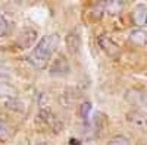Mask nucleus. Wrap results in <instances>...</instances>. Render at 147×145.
<instances>
[{"instance_id": "nucleus-12", "label": "nucleus", "mask_w": 147, "mask_h": 145, "mask_svg": "<svg viewBox=\"0 0 147 145\" xmlns=\"http://www.w3.org/2000/svg\"><path fill=\"white\" fill-rule=\"evenodd\" d=\"M107 145H129V139L124 135H116L109 139Z\"/></svg>"}, {"instance_id": "nucleus-7", "label": "nucleus", "mask_w": 147, "mask_h": 145, "mask_svg": "<svg viewBox=\"0 0 147 145\" xmlns=\"http://www.w3.org/2000/svg\"><path fill=\"white\" fill-rule=\"evenodd\" d=\"M125 100L132 106H143L147 103V94L140 90H128L125 92Z\"/></svg>"}, {"instance_id": "nucleus-8", "label": "nucleus", "mask_w": 147, "mask_h": 145, "mask_svg": "<svg viewBox=\"0 0 147 145\" xmlns=\"http://www.w3.org/2000/svg\"><path fill=\"white\" fill-rule=\"evenodd\" d=\"M0 98L15 100L18 98V90L9 82H0Z\"/></svg>"}, {"instance_id": "nucleus-14", "label": "nucleus", "mask_w": 147, "mask_h": 145, "mask_svg": "<svg viewBox=\"0 0 147 145\" xmlns=\"http://www.w3.org/2000/svg\"><path fill=\"white\" fill-rule=\"evenodd\" d=\"M105 6H106V10L107 12H110V13H116V12L121 10L122 3L121 2H112V0H110V2H107Z\"/></svg>"}, {"instance_id": "nucleus-18", "label": "nucleus", "mask_w": 147, "mask_h": 145, "mask_svg": "<svg viewBox=\"0 0 147 145\" xmlns=\"http://www.w3.org/2000/svg\"><path fill=\"white\" fill-rule=\"evenodd\" d=\"M37 145H50V144H49V142H38Z\"/></svg>"}, {"instance_id": "nucleus-15", "label": "nucleus", "mask_w": 147, "mask_h": 145, "mask_svg": "<svg viewBox=\"0 0 147 145\" xmlns=\"http://www.w3.org/2000/svg\"><path fill=\"white\" fill-rule=\"evenodd\" d=\"M9 136V126L6 123H0V141H7Z\"/></svg>"}, {"instance_id": "nucleus-16", "label": "nucleus", "mask_w": 147, "mask_h": 145, "mask_svg": "<svg viewBox=\"0 0 147 145\" xmlns=\"http://www.w3.org/2000/svg\"><path fill=\"white\" fill-rule=\"evenodd\" d=\"M7 29H9L7 21L5 19L3 15H0V37H5V35L7 34Z\"/></svg>"}, {"instance_id": "nucleus-11", "label": "nucleus", "mask_w": 147, "mask_h": 145, "mask_svg": "<svg viewBox=\"0 0 147 145\" xmlns=\"http://www.w3.org/2000/svg\"><path fill=\"white\" fill-rule=\"evenodd\" d=\"M5 107L7 110H13V112H25V104H24L19 98H15V100H7L5 103Z\"/></svg>"}, {"instance_id": "nucleus-13", "label": "nucleus", "mask_w": 147, "mask_h": 145, "mask_svg": "<svg viewBox=\"0 0 147 145\" xmlns=\"http://www.w3.org/2000/svg\"><path fill=\"white\" fill-rule=\"evenodd\" d=\"M91 103L90 101H84L81 106H80V116L84 119V120H87L88 119V113L91 112Z\"/></svg>"}, {"instance_id": "nucleus-10", "label": "nucleus", "mask_w": 147, "mask_h": 145, "mask_svg": "<svg viewBox=\"0 0 147 145\" xmlns=\"http://www.w3.org/2000/svg\"><path fill=\"white\" fill-rule=\"evenodd\" d=\"M80 44H81L80 37H78L75 32H71L68 37H66V47H68V50H69L72 54L77 53V50L80 48Z\"/></svg>"}, {"instance_id": "nucleus-1", "label": "nucleus", "mask_w": 147, "mask_h": 145, "mask_svg": "<svg viewBox=\"0 0 147 145\" xmlns=\"http://www.w3.org/2000/svg\"><path fill=\"white\" fill-rule=\"evenodd\" d=\"M57 45H59V35L57 34L46 35L32 48V51L28 56V62L37 69H44L49 63V60H50L52 54L56 51Z\"/></svg>"}, {"instance_id": "nucleus-3", "label": "nucleus", "mask_w": 147, "mask_h": 145, "mask_svg": "<svg viewBox=\"0 0 147 145\" xmlns=\"http://www.w3.org/2000/svg\"><path fill=\"white\" fill-rule=\"evenodd\" d=\"M99 44H100V47H102V50L109 56V57H118L119 56V53H121V50H119V47H118V44L109 37V35H100L99 37Z\"/></svg>"}, {"instance_id": "nucleus-6", "label": "nucleus", "mask_w": 147, "mask_h": 145, "mask_svg": "<svg viewBox=\"0 0 147 145\" xmlns=\"http://www.w3.org/2000/svg\"><path fill=\"white\" fill-rule=\"evenodd\" d=\"M132 22L134 25H137L138 28H143L147 25V6L146 5H138L136 9L132 10Z\"/></svg>"}, {"instance_id": "nucleus-17", "label": "nucleus", "mask_w": 147, "mask_h": 145, "mask_svg": "<svg viewBox=\"0 0 147 145\" xmlns=\"http://www.w3.org/2000/svg\"><path fill=\"white\" fill-rule=\"evenodd\" d=\"M69 145H81V142H80L78 139H75V138H72V139L69 141Z\"/></svg>"}, {"instance_id": "nucleus-5", "label": "nucleus", "mask_w": 147, "mask_h": 145, "mask_svg": "<svg viewBox=\"0 0 147 145\" xmlns=\"http://www.w3.org/2000/svg\"><path fill=\"white\" fill-rule=\"evenodd\" d=\"M69 70H71V67H69L68 60H65V57L60 56L53 62V65L50 67V75L52 76H66L69 74Z\"/></svg>"}, {"instance_id": "nucleus-2", "label": "nucleus", "mask_w": 147, "mask_h": 145, "mask_svg": "<svg viewBox=\"0 0 147 145\" xmlns=\"http://www.w3.org/2000/svg\"><path fill=\"white\" fill-rule=\"evenodd\" d=\"M127 122L138 130H147V113L140 108H134V110L128 112L127 116Z\"/></svg>"}, {"instance_id": "nucleus-9", "label": "nucleus", "mask_w": 147, "mask_h": 145, "mask_svg": "<svg viewBox=\"0 0 147 145\" xmlns=\"http://www.w3.org/2000/svg\"><path fill=\"white\" fill-rule=\"evenodd\" d=\"M129 41L136 45H144L147 44V32L141 28H136L129 32Z\"/></svg>"}, {"instance_id": "nucleus-4", "label": "nucleus", "mask_w": 147, "mask_h": 145, "mask_svg": "<svg viewBox=\"0 0 147 145\" xmlns=\"http://www.w3.org/2000/svg\"><path fill=\"white\" fill-rule=\"evenodd\" d=\"M35 38H37L35 29L25 28V29H22L19 32L18 38H16V44H18V47L21 48V50H25V48H30L32 45V43L35 41Z\"/></svg>"}]
</instances>
